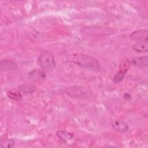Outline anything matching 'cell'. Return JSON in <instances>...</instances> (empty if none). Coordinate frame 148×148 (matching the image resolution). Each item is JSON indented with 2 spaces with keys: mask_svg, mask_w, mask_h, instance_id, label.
<instances>
[{
  "mask_svg": "<svg viewBox=\"0 0 148 148\" xmlns=\"http://www.w3.org/2000/svg\"><path fill=\"white\" fill-rule=\"evenodd\" d=\"M131 63L138 67H145L148 65V57L144 56L132 59Z\"/></svg>",
  "mask_w": 148,
  "mask_h": 148,
  "instance_id": "13",
  "label": "cell"
},
{
  "mask_svg": "<svg viewBox=\"0 0 148 148\" xmlns=\"http://www.w3.org/2000/svg\"><path fill=\"white\" fill-rule=\"evenodd\" d=\"M7 95L10 99L15 101L20 100L22 98L21 92L19 90L14 89H10L8 90L7 92Z\"/></svg>",
  "mask_w": 148,
  "mask_h": 148,
  "instance_id": "14",
  "label": "cell"
},
{
  "mask_svg": "<svg viewBox=\"0 0 148 148\" xmlns=\"http://www.w3.org/2000/svg\"><path fill=\"white\" fill-rule=\"evenodd\" d=\"M38 64L45 72H51L56 67V62L53 53L49 50L42 51L38 57Z\"/></svg>",
  "mask_w": 148,
  "mask_h": 148,
  "instance_id": "3",
  "label": "cell"
},
{
  "mask_svg": "<svg viewBox=\"0 0 148 148\" xmlns=\"http://www.w3.org/2000/svg\"><path fill=\"white\" fill-rule=\"evenodd\" d=\"M64 92L69 96L76 98H85L87 97V91L83 87L79 86H71L66 87Z\"/></svg>",
  "mask_w": 148,
  "mask_h": 148,
  "instance_id": "5",
  "label": "cell"
},
{
  "mask_svg": "<svg viewBox=\"0 0 148 148\" xmlns=\"http://www.w3.org/2000/svg\"><path fill=\"white\" fill-rule=\"evenodd\" d=\"M14 145V141L12 139H2L0 141L1 147L11 148Z\"/></svg>",
  "mask_w": 148,
  "mask_h": 148,
  "instance_id": "15",
  "label": "cell"
},
{
  "mask_svg": "<svg viewBox=\"0 0 148 148\" xmlns=\"http://www.w3.org/2000/svg\"><path fill=\"white\" fill-rule=\"evenodd\" d=\"M112 126L115 131L121 133H124L128 130V125L127 123L120 120H116L113 121L112 123Z\"/></svg>",
  "mask_w": 148,
  "mask_h": 148,
  "instance_id": "8",
  "label": "cell"
},
{
  "mask_svg": "<svg viewBox=\"0 0 148 148\" xmlns=\"http://www.w3.org/2000/svg\"><path fill=\"white\" fill-rule=\"evenodd\" d=\"M68 60L70 62L87 69L98 71L101 69L98 61L92 56L88 55L73 54L69 56Z\"/></svg>",
  "mask_w": 148,
  "mask_h": 148,
  "instance_id": "1",
  "label": "cell"
},
{
  "mask_svg": "<svg viewBox=\"0 0 148 148\" xmlns=\"http://www.w3.org/2000/svg\"><path fill=\"white\" fill-rule=\"evenodd\" d=\"M57 136L65 144L71 145L74 140L73 134L63 130H58L57 131Z\"/></svg>",
  "mask_w": 148,
  "mask_h": 148,
  "instance_id": "6",
  "label": "cell"
},
{
  "mask_svg": "<svg viewBox=\"0 0 148 148\" xmlns=\"http://www.w3.org/2000/svg\"><path fill=\"white\" fill-rule=\"evenodd\" d=\"M130 38L135 41H145L148 39V31L147 29H139L135 31L130 35Z\"/></svg>",
  "mask_w": 148,
  "mask_h": 148,
  "instance_id": "7",
  "label": "cell"
},
{
  "mask_svg": "<svg viewBox=\"0 0 148 148\" xmlns=\"http://www.w3.org/2000/svg\"><path fill=\"white\" fill-rule=\"evenodd\" d=\"M132 49L136 52H138V53L147 52L148 51L147 40L140 41L135 43L132 46Z\"/></svg>",
  "mask_w": 148,
  "mask_h": 148,
  "instance_id": "10",
  "label": "cell"
},
{
  "mask_svg": "<svg viewBox=\"0 0 148 148\" xmlns=\"http://www.w3.org/2000/svg\"><path fill=\"white\" fill-rule=\"evenodd\" d=\"M80 33L86 36H104L116 34V29L110 27L91 25L82 28L80 30Z\"/></svg>",
  "mask_w": 148,
  "mask_h": 148,
  "instance_id": "2",
  "label": "cell"
},
{
  "mask_svg": "<svg viewBox=\"0 0 148 148\" xmlns=\"http://www.w3.org/2000/svg\"><path fill=\"white\" fill-rule=\"evenodd\" d=\"M1 71H14L17 68L16 64L12 60L8 59H3L1 61Z\"/></svg>",
  "mask_w": 148,
  "mask_h": 148,
  "instance_id": "9",
  "label": "cell"
},
{
  "mask_svg": "<svg viewBox=\"0 0 148 148\" xmlns=\"http://www.w3.org/2000/svg\"><path fill=\"white\" fill-rule=\"evenodd\" d=\"M28 76L31 80H38L45 79L46 77V73L43 70L35 69L29 73Z\"/></svg>",
  "mask_w": 148,
  "mask_h": 148,
  "instance_id": "11",
  "label": "cell"
},
{
  "mask_svg": "<svg viewBox=\"0 0 148 148\" xmlns=\"http://www.w3.org/2000/svg\"><path fill=\"white\" fill-rule=\"evenodd\" d=\"M18 90L24 94L33 93L36 89V86L33 84H23L18 86Z\"/></svg>",
  "mask_w": 148,
  "mask_h": 148,
  "instance_id": "12",
  "label": "cell"
},
{
  "mask_svg": "<svg viewBox=\"0 0 148 148\" xmlns=\"http://www.w3.org/2000/svg\"><path fill=\"white\" fill-rule=\"evenodd\" d=\"M131 65V62L128 59L122 60L120 64L119 70L117 73L114 76L113 81L115 83H118L123 80L126 73L128 71Z\"/></svg>",
  "mask_w": 148,
  "mask_h": 148,
  "instance_id": "4",
  "label": "cell"
}]
</instances>
